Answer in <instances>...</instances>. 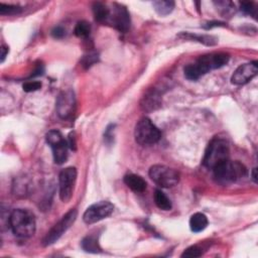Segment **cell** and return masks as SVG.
Instances as JSON below:
<instances>
[{
    "label": "cell",
    "instance_id": "6da1fadb",
    "mask_svg": "<svg viewBox=\"0 0 258 258\" xmlns=\"http://www.w3.org/2000/svg\"><path fill=\"white\" fill-rule=\"evenodd\" d=\"M229 61V55L224 53H213L200 58L184 68V76L188 80L197 81L201 77L208 74L210 71L224 67Z\"/></svg>",
    "mask_w": 258,
    "mask_h": 258
},
{
    "label": "cell",
    "instance_id": "7a4b0ae2",
    "mask_svg": "<svg viewBox=\"0 0 258 258\" xmlns=\"http://www.w3.org/2000/svg\"><path fill=\"white\" fill-rule=\"evenodd\" d=\"M9 227L13 234L19 238H30L36 233V219L28 210L17 209L9 216Z\"/></svg>",
    "mask_w": 258,
    "mask_h": 258
},
{
    "label": "cell",
    "instance_id": "3957f363",
    "mask_svg": "<svg viewBox=\"0 0 258 258\" xmlns=\"http://www.w3.org/2000/svg\"><path fill=\"white\" fill-rule=\"evenodd\" d=\"M214 178L221 184H230L246 177L247 168L240 162L226 161L214 169Z\"/></svg>",
    "mask_w": 258,
    "mask_h": 258
},
{
    "label": "cell",
    "instance_id": "277c9868",
    "mask_svg": "<svg viewBox=\"0 0 258 258\" xmlns=\"http://www.w3.org/2000/svg\"><path fill=\"white\" fill-rule=\"evenodd\" d=\"M229 146L225 139L215 137L208 145L203 159V165L211 169L229 160Z\"/></svg>",
    "mask_w": 258,
    "mask_h": 258
},
{
    "label": "cell",
    "instance_id": "5b68a950",
    "mask_svg": "<svg viewBox=\"0 0 258 258\" xmlns=\"http://www.w3.org/2000/svg\"><path fill=\"white\" fill-rule=\"evenodd\" d=\"M134 137L138 145L142 147L153 146L161 139V131L149 118H141L135 126Z\"/></svg>",
    "mask_w": 258,
    "mask_h": 258
},
{
    "label": "cell",
    "instance_id": "8992f818",
    "mask_svg": "<svg viewBox=\"0 0 258 258\" xmlns=\"http://www.w3.org/2000/svg\"><path fill=\"white\" fill-rule=\"evenodd\" d=\"M149 178L162 188H173L180 182V174L166 166L155 165L149 169Z\"/></svg>",
    "mask_w": 258,
    "mask_h": 258
},
{
    "label": "cell",
    "instance_id": "52a82bcc",
    "mask_svg": "<svg viewBox=\"0 0 258 258\" xmlns=\"http://www.w3.org/2000/svg\"><path fill=\"white\" fill-rule=\"evenodd\" d=\"M48 145L52 148L54 162L56 165H63L68 160L69 145L63 134L58 130H50L46 135Z\"/></svg>",
    "mask_w": 258,
    "mask_h": 258
},
{
    "label": "cell",
    "instance_id": "ba28073f",
    "mask_svg": "<svg viewBox=\"0 0 258 258\" xmlns=\"http://www.w3.org/2000/svg\"><path fill=\"white\" fill-rule=\"evenodd\" d=\"M78 212L75 209L70 210L65 216L56 223L51 230L47 233L46 237L42 240V245L50 246L58 241L68 229L74 224L77 219Z\"/></svg>",
    "mask_w": 258,
    "mask_h": 258
},
{
    "label": "cell",
    "instance_id": "9c48e42d",
    "mask_svg": "<svg viewBox=\"0 0 258 258\" xmlns=\"http://www.w3.org/2000/svg\"><path fill=\"white\" fill-rule=\"evenodd\" d=\"M113 211V204L108 202V201H101V202L91 205L85 211L83 215V220L86 224L91 225L109 217Z\"/></svg>",
    "mask_w": 258,
    "mask_h": 258
},
{
    "label": "cell",
    "instance_id": "30bf717a",
    "mask_svg": "<svg viewBox=\"0 0 258 258\" xmlns=\"http://www.w3.org/2000/svg\"><path fill=\"white\" fill-rule=\"evenodd\" d=\"M55 110L56 114L62 119L66 120L73 116L76 110V97L74 91L68 89L59 94L55 102Z\"/></svg>",
    "mask_w": 258,
    "mask_h": 258
},
{
    "label": "cell",
    "instance_id": "8fae6325",
    "mask_svg": "<svg viewBox=\"0 0 258 258\" xmlns=\"http://www.w3.org/2000/svg\"><path fill=\"white\" fill-rule=\"evenodd\" d=\"M77 180V169L73 166L63 169L59 176L60 198L64 203H68L73 196L75 183Z\"/></svg>",
    "mask_w": 258,
    "mask_h": 258
},
{
    "label": "cell",
    "instance_id": "7c38bea8",
    "mask_svg": "<svg viewBox=\"0 0 258 258\" xmlns=\"http://www.w3.org/2000/svg\"><path fill=\"white\" fill-rule=\"evenodd\" d=\"M107 23L121 33H126L130 27V16L128 10L120 4H114L112 10H110Z\"/></svg>",
    "mask_w": 258,
    "mask_h": 258
},
{
    "label": "cell",
    "instance_id": "4fadbf2b",
    "mask_svg": "<svg viewBox=\"0 0 258 258\" xmlns=\"http://www.w3.org/2000/svg\"><path fill=\"white\" fill-rule=\"evenodd\" d=\"M258 73V66L256 62L243 64L236 69L231 77V82L234 85H244L251 81Z\"/></svg>",
    "mask_w": 258,
    "mask_h": 258
},
{
    "label": "cell",
    "instance_id": "5bb4252c",
    "mask_svg": "<svg viewBox=\"0 0 258 258\" xmlns=\"http://www.w3.org/2000/svg\"><path fill=\"white\" fill-rule=\"evenodd\" d=\"M161 104H162V100L160 94L155 90H152L149 91L147 95H145V97H143L141 101V109L147 112H150L160 108Z\"/></svg>",
    "mask_w": 258,
    "mask_h": 258
},
{
    "label": "cell",
    "instance_id": "9a60e30c",
    "mask_svg": "<svg viewBox=\"0 0 258 258\" xmlns=\"http://www.w3.org/2000/svg\"><path fill=\"white\" fill-rule=\"evenodd\" d=\"M124 183L127 187L135 193H142L147 190V182L140 176L129 174L124 177Z\"/></svg>",
    "mask_w": 258,
    "mask_h": 258
},
{
    "label": "cell",
    "instance_id": "2e32d148",
    "mask_svg": "<svg viewBox=\"0 0 258 258\" xmlns=\"http://www.w3.org/2000/svg\"><path fill=\"white\" fill-rule=\"evenodd\" d=\"M179 37H182L184 39H190V40H196L201 42L205 46L208 47H213L216 46L218 44V38H216L213 36H206V35H193L190 33H182L179 35Z\"/></svg>",
    "mask_w": 258,
    "mask_h": 258
},
{
    "label": "cell",
    "instance_id": "e0dca14e",
    "mask_svg": "<svg viewBox=\"0 0 258 258\" xmlns=\"http://www.w3.org/2000/svg\"><path fill=\"white\" fill-rule=\"evenodd\" d=\"M208 226V218L203 213H196L190 219V228L195 233L204 231Z\"/></svg>",
    "mask_w": 258,
    "mask_h": 258
},
{
    "label": "cell",
    "instance_id": "ac0fdd59",
    "mask_svg": "<svg viewBox=\"0 0 258 258\" xmlns=\"http://www.w3.org/2000/svg\"><path fill=\"white\" fill-rule=\"evenodd\" d=\"M93 13L97 21L107 23L110 14V8H108L105 4L101 2H95L93 4Z\"/></svg>",
    "mask_w": 258,
    "mask_h": 258
},
{
    "label": "cell",
    "instance_id": "d6986e66",
    "mask_svg": "<svg viewBox=\"0 0 258 258\" xmlns=\"http://www.w3.org/2000/svg\"><path fill=\"white\" fill-rule=\"evenodd\" d=\"M81 245H82V248L86 252H89V253H99V252H101V248H100L98 239L94 235L86 236L82 240Z\"/></svg>",
    "mask_w": 258,
    "mask_h": 258
},
{
    "label": "cell",
    "instance_id": "ffe728a7",
    "mask_svg": "<svg viewBox=\"0 0 258 258\" xmlns=\"http://www.w3.org/2000/svg\"><path fill=\"white\" fill-rule=\"evenodd\" d=\"M154 10L160 14L162 17L168 16L171 11L175 8V2L174 1H166V0H157V1H154L152 3Z\"/></svg>",
    "mask_w": 258,
    "mask_h": 258
},
{
    "label": "cell",
    "instance_id": "44dd1931",
    "mask_svg": "<svg viewBox=\"0 0 258 258\" xmlns=\"http://www.w3.org/2000/svg\"><path fill=\"white\" fill-rule=\"evenodd\" d=\"M153 198H154V203L157 206V208L163 211H169L171 207H173L170 200L161 190H155Z\"/></svg>",
    "mask_w": 258,
    "mask_h": 258
},
{
    "label": "cell",
    "instance_id": "7402d4cb",
    "mask_svg": "<svg viewBox=\"0 0 258 258\" xmlns=\"http://www.w3.org/2000/svg\"><path fill=\"white\" fill-rule=\"evenodd\" d=\"M91 33V25L89 22L82 20L79 21L76 26H75V35L78 37L81 38H85V37H88L90 36Z\"/></svg>",
    "mask_w": 258,
    "mask_h": 258
},
{
    "label": "cell",
    "instance_id": "603a6c76",
    "mask_svg": "<svg viewBox=\"0 0 258 258\" xmlns=\"http://www.w3.org/2000/svg\"><path fill=\"white\" fill-rule=\"evenodd\" d=\"M98 62H99V55H98V53L91 52V53L85 55L83 56V59L81 61V65L85 69H89V68H91L93 65H95Z\"/></svg>",
    "mask_w": 258,
    "mask_h": 258
},
{
    "label": "cell",
    "instance_id": "cb8c5ba5",
    "mask_svg": "<svg viewBox=\"0 0 258 258\" xmlns=\"http://www.w3.org/2000/svg\"><path fill=\"white\" fill-rule=\"evenodd\" d=\"M22 8L18 5H10V4H0V14L1 16H14V14L20 13Z\"/></svg>",
    "mask_w": 258,
    "mask_h": 258
},
{
    "label": "cell",
    "instance_id": "d4e9b609",
    "mask_svg": "<svg viewBox=\"0 0 258 258\" xmlns=\"http://www.w3.org/2000/svg\"><path fill=\"white\" fill-rule=\"evenodd\" d=\"M240 9H241V11H243L245 14L251 16L254 18L257 16V9H256V6L254 5L253 2H243V3H241Z\"/></svg>",
    "mask_w": 258,
    "mask_h": 258
},
{
    "label": "cell",
    "instance_id": "484cf974",
    "mask_svg": "<svg viewBox=\"0 0 258 258\" xmlns=\"http://www.w3.org/2000/svg\"><path fill=\"white\" fill-rule=\"evenodd\" d=\"M22 88H23V91L27 93L35 92L41 88V83L38 81H28L23 84Z\"/></svg>",
    "mask_w": 258,
    "mask_h": 258
},
{
    "label": "cell",
    "instance_id": "4316f807",
    "mask_svg": "<svg viewBox=\"0 0 258 258\" xmlns=\"http://www.w3.org/2000/svg\"><path fill=\"white\" fill-rule=\"evenodd\" d=\"M201 255H202V249L195 245L185 249L182 254V257H200Z\"/></svg>",
    "mask_w": 258,
    "mask_h": 258
},
{
    "label": "cell",
    "instance_id": "83f0119b",
    "mask_svg": "<svg viewBox=\"0 0 258 258\" xmlns=\"http://www.w3.org/2000/svg\"><path fill=\"white\" fill-rule=\"evenodd\" d=\"M114 127H115V125L114 124H111L109 125L107 128H106V131L104 133V139L106 141V143H108V145H111L112 141H113V132H114Z\"/></svg>",
    "mask_w": 258,
    "mask_h": 258
},
{
    "label": "cell",
    "instance_id": "f1b7e54d",
    "mask_svg": "<svg viewBox=\"0 0 258 258\" xmlns=\"http://www.w3.org/2000/svg\"><path fill=\"white\" fill-rule=\"evenodd\" d=\"M65 35H66V31H65V28L62 26H55L52 31V36L55 38H63Z\"/></svg>",
    "mask_w": 258,
    "mask_h": 258
},
{
    "label": "cell",
    "instance_id": "f546056e",
    "mask_svg": "<svg viewBox=\"0 0 258 258\" xmlns=\"http://www.w3.org/2000/svg\"><path fill=\"white\" fill-rule=\"evenodd\" d=\"M217 26H225V23L220 22V21H210L206 25H204V28H206V30H211V28L217 27Z\"/></svg>",
    "mask_w": 258,
    "mask_h": 258
},
{
    "label": "cell",
    "instance_id": "4dcf8cb0",
    "mask_svg": "<svg viewBox=\"0 0 258 258\" xmlns=\"http://www.w3.org/2000/svg\"><path fill=\"white\" fill-rule=\"evenodd\" d=\"M68 145L71 149H75L76 148V138L74 133H71L69 135V140H68Z\"/></svg>",
    "mask_w": 258,
    "mask_h": 258
},
{
    "label": "cell",
    "instance_id": "1f68e13d",
    "mask_svg": "<svg viewBox=\"0 0 258 258\" xmlns=\"http://www.w3.org/2000/svg\"><path fill=\"white\" fill-rule=\"evenodd\" d=\"M7 54H8V48L2 46V48H1V63L4 62L5 56H6Z\"/></svg>",
    "mask_w": 258,
    "mask_h": 258
},
{
    "label": "cell",
    "instance_id": "d6a6232c",
    "mask_svg": "<svg viewBox=\"0 0 258 258\" xmlns=\"http://www.w3.org/2000/svg\"><path fill=\"white\" fill-rule=\"evenodd\" d=\"M251 177H252V180L257 183V168L254 167L253 170H252V174H251Z\"/></svg>",
    "mask_w": 258,
    "mask_h": 258
}]
</instances>
